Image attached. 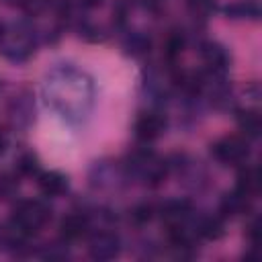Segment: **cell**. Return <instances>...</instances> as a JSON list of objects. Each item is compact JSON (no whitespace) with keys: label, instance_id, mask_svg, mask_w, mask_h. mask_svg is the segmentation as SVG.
I'll list each match as a JSON object with an SVG mask.
<instances>
[{"label":"cell","instance_id":"cell-1","mask_svg":"<svg viewBox=\"0 0 262 262\" xmlns=\"http://www.w3.org/2000/svg\"><path fill=\"white\" fill-rule=\"evenodd\" d=\"M43 96L47 106L63 121L78 123L86 119L94 102L92 80L74 66L53 68L43 82Z\"/></svg>","mask_w":262,"mask_h":262},{"label":"cell","instance_id":"cell-2","mask_svg":"<svg viewBox=\"0 0 262 262\" xmlns=\"http://www.w3.org/2000/svg\"><path fill=\"white\" fill-rule=\"evenodd\" d=\"M121 168H123L125 180H131V182H137V184L149 186V188H156V186L164 184V180L170 174L168 160L160 158L149 147L131 149L125 164H121Z\"/></svg>","mask_w":262,"mask_h":262},{"label":"cell","instance_id":"cell-3","mask_svg":"<svg viewBox=\"0 0 262 262\" xmlns=\"http://www.w3.org/2000/svg\"><path fill=\"white\" fill-rule=\"evenodd\" d=\"M51 221V207L39 199H23L12 207L10 229L25 237H33Z\"/></svg>","mask_w":262,"mask_h":262},{"label":"cell","instance_id":"cell-4","mask_svg":"<svg viewBox=\"0 0 262 262\" xmlns=\"http://www.w3.org/2000/svg\"><path fill=\"white\" fill-rule=\"evenodd\" d=\"M39 33L31 23H16L2 27L0 31V53L10 61H25L35 53Z\"/></svg>","mask_w":262,"mask_h":262},{"label":"cell","instance_id":"cell-5","mask_svg":"<svg viewBox=\"0 0 262 262\" xmlns=\"http://www.w3.org/2000/svg\"><path fill=\"white\" fill-rule=\"evenodd\" d=\"M211 156L221 166H242L250 158V143L244 135H223L211 143Z\"/></svg>","mask_w":262,"mask_h":262},{"label":"cell","instance_id":"cell-6","mask_svg":"<svg viewBox=\"0 0 262 262\" xmlns=\"http://www.w3.org/2000/svg\"><path fill=\"white\" fill-rule=\"evenodd\" d=\"M199 55L205 66L203 72L211 76H227L231 68V55L225 45H221L219 41H203L199 45Z\"/></svg>","mask_w":262,"mask_h":262},{"label":"cell","instance_id":"cell-7","mask_svg":"<svg viewBox=\"0 0 262 262\" xmlns=\"http://www.w3.org/2000/svg\"><path fill=\"white\" fill-rule=\"evenodd\" d=\"M121 254V237L115 231L98 229L92 231L88 237V256L96 262L115 260Z\"/></svg>","mask_w":262,"mask_h":262},{"label":"cell","instance_id":"cell-8","mask_svg":"<svg viewBox=\"0 0 262 262\" xmlns=\"http://www.w3.org/2000/svg\"><path fill=\"white\" fill-rule=\"evenodd\" d=\"M166 127H168V121L160 111H145L135 119L133 131L141 143H151L164 135Z\"/></svg>","mask_w":262,"mask_h":262},{"label":"cell","instance_id":"cell-9","mask_svg":"<svg viewBox=\"0 0 262 262\" xmlns=\"http://www.w3.org/2000/svg\"><path fill=\"white\" fill-rule=\"evenodd\" d=\"M6 113H8L12 127L27 129L33 123V96H31V92L20 90L14 96H10Z\"/></svg>","mask_w":262,"mask_h":262},{"label":"cell","instance_id":"cell-10","mask_svg":"<svg viewBox=\"0 0 262 262\" xmlns=\"http://www.w3.org/2000/svg\"><path fill=\"white\" fill-rule=\"evenodd\" d=\"M59 237L63 242H76V239H82L90 233V217L82 211H74V213H68L61 217L59 225Z\"/></svg>","mask_w":262,"mask_h":262},{"label":"cell","instance_id":"cell-11","mask_svg":"<svg viewBox=\"0 0 262 262\" xmlns=\"http://www.w3.org/2000/svg\"><path fill=\"white\" fill-rule=\"evenodd\" d=\"M252 196L239 192L237 188H233L231 192H225L219 201V215L223 219H235L242 215H248L252 211Z\"/></svg>","mask_w":262,"mask_h":262},{"label":"cell","instance_id":"cell-12","mask_svg":"<svg viewBox=\"0 0 262 262\" xmlns=\"http://www.w3.org/2000/svg\"><path fill=\"white\" fill-rule=\"evenodd\" d=\"M37 186H39V190L45 196L57 199V196H63L68 192L70 182H68V176L66 174H61L57 170H45V172H39Z\"/></svg>","mask_w":262,"mask_h":262},{"label":"cell","instance_id":"cell-13","mask_svg":"<svg viewBox=\"0 0 262 262\" xmlns=\"http://www.w3.org/2000/svg\"><path fill=\"white\" fill-rule=\"evenodd\" d=\"M260 182H262V178H260L258 166H254V164H242V168H239V172H237L235 188H237L239 192H244V194L256 199L258 192H260Z\"/></svg>","mask_w":262,"mask_h":262},{"label":"cell","instance_id":"cell-14","mask_svg":"<svg viewBox=\"0 0 262 262\" xmlns=\"http://www.w3.org/2000/svg\"><path fill=\"white\" fill-rule=\"evenodd\" d=\"M225 219L221 215H207V217H199V221L192 223L194 231L199 237L205 239H221L225 235Z\"/></svg>","mask_w":262,"mask_h":262},{"label":"cell","instance_id":"cell-15","mask_svg":"<svg viewBox=\"0 0 262 262\" xmlns=\"http://www.w3.org/2000/svg\"><path fill=\"white\" fill-rule=\"evenodd\" d=\"M237 127L246 139H258L262 133V119L256 108H242L235 115Z\"/></svg>","mask_w":262,"mask_h":262},{"label":"cell","instance_id":"cell-16","mask_svg":"<svg viewBox=\"0 0 262 262\" xmlns=\"http://www.w3.org/2000/svg\"><path fill=\"white\" fill-rule=\"evenodd\" d=\"M223 14L231 20H258L260 18V6L252 0H237L223 8Z\"/></svg>","mask_w":262,"mask_h":262},{"label":"cell","instance_id":"cell-17","mask_svg":"<svg viewBox=\"0 0 262 262\" xmlns=\"http://www.w3.org/2000/svg\"><path fill=\"white\" fill-rule=\"evenodd\" d=\"M151 49V39L143 31H131L123 39V51L131 57H143Z\"/></svg>","mask_w":262,"mask_h":262},{"label":"cell","instance_id":"cell-18","mask_svg":"<svg viewBox=\"0 0 262 262\" xmlns=\"http://www.w3.org/2000/svg\"><path fill=\"white\" fill-rule=\"evenodd\" d=\"M184 45H186L184 33L182 31H170L166 41H164V55H166V59L168 61H176L180 57Z\"/></svg>","mask_w":262,"mask_h":262},{"label":"cell","instance_id":"cell-19","mask_svg":"<svg viewBox=\"0 0 262 262\" xmlns=\"http://www.w3.org/2000/svg\"><path fill=\"white\" fill-rule=\"evenodd\" d=\"M18 176H25V178H37L39 172H41V162L39 158L33 154V151H27V154H20L18 160H16V168Z\"/></svg>","mask_w":262,"mask_h":262},{"label":"cell","instance_id":"cell-20","mask_svg":"<svg viewBox=\"0 0 262 262\" xmlns=\"http://www.w3.org/2000/svg\"><path fill=\"white\" fill-rule=\"evenodd\" d=\"M158 213V207L154 203H137L131 211H129V217L135 225H145L149 223Z\"/></svg>","mask_w":262,"mask_h":262},{"label":"cell","instance_id":"cell-21","mask_svg":"<svg viewBox=\"0 0 262 262\" xmlns=\"http://www.w3.org/2000/svg\"><path fill=\"white\" fill-rule=\"evenodd\" d=\"M18 172H0V201H8L18 192Z\"/></svg>","mask_w":262,"mask_h":262},{"label":"cell","instance_id":"cell-22","mask_svg":"<svg viewBox=\"0 0 262 262\" xmlns=\"http://www.w3.org/2000/svg\"><path fill=\"white\" fill-rule=\"evenodd\" d=\"M70 254L68 250V242H53V244H45L41 250H39V256L45 258V260H63L66 256Z\"/></svg>","mask_w":262,"mask_h":262},{"label":"cell","instance_id":"cell-23","mask_svg":"<svg viewBox=\"0 0 262 262\" xmlns=\"http://www.w3.org/2000/svg\"><path fill=\"white\" fill-rule=\"evenodd\" d=\"M186 6L196 18H207L215 12V0H186Z\"/></svg>","mask_w":262,"mask_h":262},{"label":"cell","instance_id":"cell-24","mask_svg":"<svg viewBox=\"0 0 262 262\" xmlns=\"http://www.w3.org/2000/svg\"><path fill=\"white\" fill-rule=\"evenodd\" d=\"M246 239L250 242L252 248H258L260 244V219L258 217H252L246 225Z\"/></svg>","mask_w":262,"mask_h":262},{"label":"cell","instance_id":"cell-25","mask_svg":"<svg viewBox=\"0 0 262 262\" xmlns=\"http://www.w3.org/2000/svg\"><path fill=\"white\" fill-rule=\"evenodd\" d=\"M6 147H8V135H6V131L0 127V156L6 151Z\"/></svg>","mask_w":262,"mask_h":262},{"label":"cell","instance_id":"cell-26","mask_svg":"<svg viewBox=\"0 0 262 262\" xmlns=\"http://www.w3.org/2000/svg\"><path fill=\"white\" fill-rule=\"evenodd\" d=\"M102 0H80V4L84 6V8H94V6H98Z\"/></svg>","mask_w":262,"mask_h":262},{"label":"cell","instance_id":"cell-27","mask_svg":"<svg viewBox=\"0 0 262 262\" xmlns=\"http://www.w3.org/2000/svg\"><path fill=\"white\" fill-rule=\"evenodd\" d=\"M2 4H8V6H20L23 0H0Z\"/></svg>","mask_w":262,"mask_h":262},{"label":"cell","instance_id":"cell-28","mask_svg":"<svg viewBox=\"0 0 262 262\" xmlns=\"http://www.w3.org/2000/svg\"><path fill=\"white\" fill-rule=\"evenodd\" d=\"M0 31H2V25H0Z\"/></svg>","mask_w":262,"mask_h":262}]
</instances>
